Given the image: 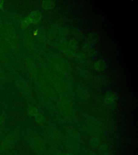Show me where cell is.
I'll return each instance as SVG.
<instances>
[{
	"label": "cell",
	"mask_w": 138,
	"mask_h": 155,
	"mask_svg": "<svg viewBox=\"0 0 138 155\" xmlns=\"http://www.w3.org/2000/svg\"><path fill=\"white\" fill-rule=\"evenodd\" d=\"M86 130L92 136L100 137L104 134L105 127L102 120L97 117L91 116L87 120Z\"/></svg>",
	"instance_id": "cell-1"
},
{
	"label": "cell",
	"mask_w": 138,
	"mask_h": 155,
	"mask_svg": "<svg viewBox=\"0 0 138 155\" xmlns=\"http://www.w3.org/2000/svg\"><path fill=\"white\" fill-rule=\"evenodd\" d=\"M30 147L38 155H44L46 151V145L43 138L36 134H32L27 138Z\"/></svg>",
	"instance_id": "cell-2"
},
{
	"label": "cell",
	"mask_w": 138,
	"mask_h": 155,
	"mask_svg": "<svg viewBox=\"0 0 138 155\" xmlns=\"http://www.w3.org/2000/svg\"><path fill=\"white\" fill-rule=\"evenodd\" d=\"M19 135L17 131H14L3 139L0 143V155L7 152L13 148L19 138Z\"/></svg>",
	"instance_id": "cell-3"
},
{
	"label": "cell",
	"mask_w": 138,
	"mask_h": 155,
	"mask_svg": "<svg viewBox=\"0 0 138 155\" xmlns=\"http://www.w3.org/2000/svg\"><path fill=\"white\" fill-rule=\"evenodd\" d=\"M58 108L63 116L70 119L74 115V108L70 100L62 95L58 102Z\"/></svg>",
	"instance_id": "cell-4"
},
{
	"label": "cell",
	"mask_w": 138,
	"mask_h": 155,
	"mask_svg": "<svg viewBox=\"0 0 138 155\" xmlns=\"http://www.w3.org/2000/svg\"><path fill=\"white\" fill-rule=\"evenodd\" d=\"M37 87L43 96L49 98L52 101L57 99V95L55 91L50 86H48L43 82H39Z\"/></svg>",
	"instance_id": "cell-5"
},
{
	"label": "cell",
	"mask_w": 138,
	"mask_h": 155,
	"mask_svg": "<svg viewBox=\"0 0 138 155\" xmlns=\"http://www.w3.org/2000/svg\"><path fill=\"white\" fill-rule=\"evenodd\" d=\"M64 144L66 148L70 151V153L75 154L78 153L80 151V143H78L77 141L73 140L67 136H66V138L64 140Z\"/></svg>",
	"instance_id": "cell-6"
},
{
	"label": "cell",
	"mask_w": 138,
	"mask_h": 155,
	"mask_svg": "<svg viewBox=\"0 0 138 155\" xmlns=\"http://www.w3.org/2000/svg\"><path fill=\"white\" fill-rule=\"evenodd\" d=\"M46 135L49 139L53 142H58L61 140L62 135L59 129L56 127H51L46 131Z\"/></svg>",
	"instance_id": "cell-7"
},
{
	"label": "cell",
	"mask_w": 138,
	"mask_h": 155,
	"mask_svg": "<svg viewBox=\"0 0 138 155\" xmlns=\"http://www.w3.org/2000/svg\"><path fill=\"white\" fill-rule=\"evenodd\" d=\"M66 136L80 143L82 141V136L80 133L75 129L69 128L66 130Z\"/></svg>",
	"instance_id": "cell-8"
},
{
	"label": "cell",
	"mask_w": 138,
	"mask_h": 155,
	"mask_svg": "<svg viewBox=\"0 0 138 155\" xmlns=\"http://www.w3.org/2000/svg\"><path fill=\"white\" fill-rule=\"evenodd\" d=\"M17 85L19 86L18 87H19L21 91L24 94V95H25L26 97H32V90L29 87V85L27 84L25 81H24V80L20 79L18 80Z\"/></svg>",
	"instance_id": "cell-9"
},
{
	"label": "cell",
	"mask_w": 138,
	"mask_h": 155,
	"mask_svg": "<svg viewBox=\"0 0 138 155\" xmlns=\"http://www.w3.org/2000/svg\"><path fill=\"white\" fill-rule=\"evenodd\" d=\"M39 99L41 104L46 107L47 109H49L51 111H54L56 110L55 105L53 104L51 100L49 99V98L44 96H40L39 97Z\"/></svg>",
	"instance_id": "cell-10"
},
{
	"label": "cell",
	"mask_w": 138,
	"mask_h": 155,
	"mask_svg": "<svg viewBox=\"0 0 138 155\" xmlns=\"http://www.w3.org/2000/svg\"><path fill=\"white\" fill-rule=\"evenodd\" d=\"M77 93L78 97L80 99L84 100V101H87L91 98L92 94L89 91V90L86 89L85 88L81 87L79 88L77 90Z\"/></svg>",
	"instance_id": "cell-11"
},
{
	"label": "cell",
	"mask_w": 138,
	"mask_h": 155,
	"mask_svg": "<svg viewBox=\"0 0 138 155\" xmlns=\"http://www.w3.org/2000/svg\"><path fill=\"white\" fill-rule=\"evenodd\" d=\"M118 99V96L116 93L113 92H107L105 95V101L109 105H114L116 104Z\"/></svg>",
	"instance_id": "cell-12"
},
{
	"label": "cell",
	"mask_w": 138,
	"mask_h": 155,
	"mask_svg": "<svg viewBox=\"0 0 138 155\" xmlns=\"http://www.w3.org/2000/svg\"><path fill=\"white\" fill-rule=\"evenodd\" d=\"M27 64L31 74L34 77H36L38 75V70L36 65H35V63H34V61L32 59L29 58L27 59Z\"/></svg>",
	"instance_id": "cell-13"
},
{
	"label": "cell",
	"mask_w": 138,
	"mask_h": 155,
	"mask_svg": "<svg viewBox=\"0 0 138 155\" xmlns=\"http://www.w3.org/2000/svg\"><path fill=\"white\" fill-rule=\"evenodd\" d=\"M101 143H102V140L99 136H93L90 139V145L92 148L98 149Z\"/></svg>",
	"instance_id": "cell-14"
},
{
	"label": "cell",
	"mask_w": 138,
	"mask_h": 155,
	"mask_svg": "<svg viewBox=\"0 0 138 155\" xmlns=\"http://www.w3.org/2000/svg\"><path fill=\"white\" fill-rule=\"evenodd\" d=\"M41 14L39 11H34L31 13V14L29 15V17L32 23H37L40 21L41 18Z\"/></svg>",
	"instance_id": "cell-15"
},
{
	"label": "cell",
	"mask_w": 138,
	"mask_h": 155,
	"mask_svg": "<svg viewBox=\"0 0 138 155\" xmlns=\"http://www.w3.org/2000/svg\"><path fill=\"white\" fill-rule=\"evenodd\" d=\"M88 38L90 43H97L99 41L100 36L97 32L93 31L90 32L88 35Z\"/></svg>",
	"instance_id": "cell-16"
},
{
	"label": "cell",
	"mask_w": 138,
	"mask_h": 155,
	"mask_svg": "<svg viewBox=\"0 0 138 155\" xmlns=\"http://www.w3.org/2000/svg\"><path fill=\"white\" fill-rule=\"evenodd\" d=\"M95 69L98 71H104L106 68V64L103 60H99L95 63Z\"/></svg>",
	"instance_id": "cell-17"
},
{
	"label": "cell",
	"mask_w": 138,
	"mask_h": 155,
	"mask_svg": "<svg viewBox=\"0 0 138 155\" xmlns=\"http://www.w3.org/2000/svg\"><path fill=\"white\" fill-rule=\"evenodd\" d=\"M55 5V3L53 1H44L42 2V6L45 9H49L53 8Z\"/></svg>",
	"instance_id": "cell-18"
},
{
	"label": "cell",
	"mask_w": 138,
	"mask_h": 155,
	"mask_svg": "<svg viewBox=\"0 0 138 155\" xmlns=\"http://www.w3.org/2000/svg\"><path fill=\"white\" fill-rule=\"evenodd\" d=\"M69 46L70 48V50H76L78 47L77 41L74 39H71L69 41Z\"/></svg>",
	"instance_id": "cell-19"
},
{
	"label": "cell",
	"mask_w": 138,
	"mask_h": 155,
	"mask_svg": "<svg viewBox=\"0 0 138 155\" xmlns=\"http://www.w3.org/2000/svg\"><path fill=\"white\" fill-rule=\"evenodd\" d=\"M98 82L102 85H107L109 84L110 81L108 78L102 77H99V80H98Z\"/></svg>",
	"instance_id": "cell-20"
},
{
	"label": "cell",
	"mask_w": 138,
	"mask_h": 155,
	"mask_svg": "<svg viewBox=\"0 0 138 155\" xmlns=\"http://www.w3.org/2000/svg\"><path fill=\"white\" fill-rule=\"evenodd\" d=\"M39 110L36 107H30L28 109V113L30 116H35L39 113Z\"/></svg>",
	"instance_id": "cell-21"
},
{
	"label": "cell",
	"mask_w": 138,
	"mask_h": 155,
	"mask_svg": "<svg viewBox=\"0 0 138 155\" xmlns=\"http://www.w3.org/2000/svg\"><path fill=\"white\" fill-rule=\"evenodd\" d=\"M35 117L36 122L38 124H43L45 120L43 115L39 113L37 114L35 116Z\"/></svg>",
	"instance_id": "cell-22"
},
{
	"label": "cell",
	"mask_w": 138,
	"mask_h": 155,
	"mask_svg": "<svg viewBox=\"0 0 138 155\" xmlns=\"http://www.w3.org/2000/svg\"><path fill=\"white\" fill-rule=\"evenodd\" d=\"M98 149L99 150L100 153H105V152L108 151L109 146L106 143H102L100 144Z\"/></svg>",
	"instance_id": "cell-23"
},
{
	"label": "cell",
	"mask_w": 138,
	"mask_h": 155,
	"mask_svg": "<svg viewBox=\"0 0 138 155\" xmlns=\"http://www.w3.org/2000/svg\"><path fill=\"white\" fill-rule=\"evenodd\" d=\"M81 74L83 77L86 79H90L91 77V74L87 70H82L81 71Z\"/></svg>",
	"instance_id": "cell-24"
},
{
	"label": "cell",
	"mask_w": 138,
	"mask_h": 155,
	"mask_svg": "<svg viewBox=\"0 0 138 155\" xmlns=\"http://www.w3.org/2000/svg\"><path fill=\"white\" fill-rule=\"evenodd\" d=\"M72 33L75 36L78 37H80L82 36V32L80 31L79 29H77V28H75L73 29Z\"/></svg>",
	"instance_id": "cell-25"
},
{
	"label": "cell",
	"mask_w": 138,
	"mask_h": 155,
	"mask_svg": "<svg viewBox=\"0 0 138 155\" xmlns=\"http://www.w3.org/2000/svg\"><path fill=\"white\" fill-rule=\"evenodd\" d=\"M64 153L58 150H54L53 151V155H64Z\"/></svg>",
	"instance_id": "cell-26"
},
{
	"label": "cell",
	"mask_w": 138,
	"mask_h": 155,
	"mask_svg": "<svg viewBox=\"0 0 138 155\" xmlns=\"http://www.w3.org/2000/svg\"><path fill=\"white\" fill-rule=\"evenodd\" d=\"M5 121V117L3 115L0 116V127L2 125Z\"/></svg>",
	"instance_id": "cell-27"
},
{
	"label": "cell",
	"mask_w": 138,
	"mask_h": 155,
	"mask_svg": "<svg viewBox=\"0 0 138 155\" xmlns=\"http://www.w3.org/2000/svg\"><path fill=\"white\" fill-rule=\"evenodd\" d=\"M97 52V51H96V50H95V49H91V50H90V51L89 52V55H90V56H93L96 54Z\"/></svg>",
	"instance_id": "cell-28"
},
{
	"label": "cell",
	"mask_w": 138,
	"mask_h": 155,
	"mask_svg": "<svg viewBox=\"0 0 138 155\" xmlns=\"http://www.w3.org/2000/svg\"><path fill=\"white\" fill-rule=\"evenodd\" d=\"M90 44L89 43H86L84 44V45H83V48L85 50H87L88 49H89L90 48Z\"/></svg>",
	"instance_id": "cell-29"
},
{
	"label": "cell",
	"mask_w": 138,
	"mask_h": 155,
	"mask_svg": "<svg viewBox=\"0 0 138 155\" xmlns=\"http://www.w3.org/2000/svg\"><path fill=\"white\" fill-rule=\"evenodd\" d=\"M99 155H111L109 153L108 151L107 152H105V153H100V154Z\"/></svg>",
	"instance_id": "cell-30"
},
{
	"label": "cell",
	"mask_w": 138,
	"mask_h": 155,
	"mask_svg": "<svg viewBox=\"0 0 138 155\" xmlns=\"http://www.w3.org/2000/svg\"><path fill=\"white\" fill-rule=\"evenodd\" d=\"M64 155H75V154L71 153H64Z\"/></svg>",
	"instance_id": "cell-31"
},
{
	"label": "cell",
	"mask_w": 138,
	"mask_h": 155,
	"mask_svg": "<svg viewBox=\"0 0 138 155\" xmlns=\"http://www.w3.org/2000/svg\"><path fill=\"white\" fill-rule=\"evenodd\" d=\"M3 1H0V9L3 7Z\"/></svg>",
	"instance_id": "cell-32"
},
{
	"label": "cell",
	"mask_w": 138,
	"mask_h": 155,
	"mask_svg": "<svg viewBox=\"0 0 138 155\" xmlns=\"http://www.w3.org/2000/svg\"><path fill=\"white\" fill-rule=\"evenodd\" d=\"M1 131H0V137H1Z\"/></svg>",
	"instance_id": "cell-33"
},
{
	"label": "cell",
	"mask_w": 138,
	"mask_h": 155,
	"mask_svg": "<svg viewBox=\"0 0 138 155\" xmlns=\"http://www.w3.org/2000/svg\"><path fill=\"white\" fill-rule=\"evenodd\" d=\"M0 131H1V130H0Z\"/></svg>",
	"instance_id": "cell-34"
}]
</instances>
